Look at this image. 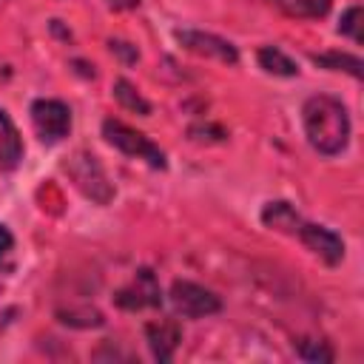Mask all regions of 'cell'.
<instances>
[{"instance_id": "10", "label": "cell", "mask_w": 364, "mask_h": 364, "mask_svg": "<svg viewBox=\"0 0 364 364\" xmlns=\"http://www.w3.org/2000/svg\"><path fill=\"white\" fill-rule=\"evenodd\" d=\"M262 219H264L267 228H276V230H284V233H299V228H301V216L287 202H270L264 208Z\"/></svg>"}, {"instance_id": "6", "label": "cell", "mask_w": 364, "mask_h": 364, "mask_svg": "<svg viewBox=\"0 0 364 364\" xmlns=\"http://www.w3.org/2000/svg\"><path fill=\"white\" fill-rule=\"evenodd\" d=\"M159 301H162V293H159V284H156V279H154L151 270H139L136 279L117 293V304L119 307H128V310L156 307Z\"/></svg>"}, {"instance_id": "3", "label": "cell", "mask_w": 364, "mask_h": 364, "mask_svg": "<svg viewBox=\"0 0 364 364\" xmlns=\"http://www.w3.org/2000/svg\"><path fill=\"white\" fill-rule=\"evenodd\" d=\"M171 304L176 313L188 316V318H202V316H210L222 307L219 296H213L210 290L193 284V282H173L171 287Z\"/></svg>"}, {"instance_id": "5", "label": "cell", "mask_w": 364, "mask_h": 364, "mask_svg": "<svg viewBox=\"0 0 364 364\" xmlns=\"http://www.w3.org/2000/svg\"><path fill=\"white\" fill-rule=\"evenodd\" d=\"M296 236H299L318 259H324L327 264H336V262H341V256H344V242H341L333 230H327V228H321V225L301 222V228H299Z\"/></svg>"}, {"instance_id": "11", "label": "cell", "mask_w": 364, "mask_h": 364, "mask_svg": "<svg viewBox=\"0 0 364 364\" xmlns=\"http://www.w3.org/2000/svg\"><path fill=\"white\" fill-rule=\"evenodd\" d=\"M259 63H262L264 71L282 74V77H293V74L299 71V65H296L290 57H284L279 48H273V46H264V48L259 51Z\"/></svg>"}, {"instance_id": "1", "label": "cell", "mask_w": 364, "mask_h": 364, "mask_svg": "<svg viewBox=\"0 0 364 364\" xmlns=\"http://www.w3.org/2000/svg\"><path fill=\"white\" fill-rule=\"evenodd\" d=\"M304 131L318 154H338L350 136L347 108L327 94L310 97L304 102Z\"/></svg>"}, {"instance_id": "13", "label": "cell", "mask_w": 364, "mask_h": 364, "mask_svg": "<svg viewBox=\"0 0 364 364\" xmlns=\"http://www.w3.org/2000/svg\"><path fill=\"white\" fill-rule=\"evenodd\" d=\"M296 350H299V355H301L304 361H313V364H324V361H333V350L327 347V341L301 338Z\"/></svg>"}, {"instance_id": "18", "label": "cell", "mask_w": 364, "mask_h": 364, "mask_svg": "<svg viewBox=\"0 0 364 364\" xmlns=\"http://www.w3.org/2000/svg\"><path fill=\"white\" fill-rule=\"evenodd\" d=\"M139 0H108V6L111 9H134Z\"/></svg>"}, {"instance_id": "9", "label": "cell", "mask_w": 364, "mask_h": 364, "mask_svg": "<svg viewBox=\"0 0 364 364\" xmlns=\"http://www.w3.org/2000/svg\"><path fill=\"white\" fill-rule=\"evenodd\" d=\"M20 159H23L20 134H17L14 122L9 119V114L0 108V168L3 171H14Z\"/></svg>"}, {"instance_id": "15", "label": "cell", "mask_w": 364, "mask_h": 364, "mask_svg": "<svg viewBox=\"0 0 364 364\" xmlns=\"http://www.w3.org/2000/svg\"><path fill=\"white\" fill-rule=\"evenodd\" d=\"M341 34H350L355 43L361 40V6H353V9H347L344 11V17H341Z\"/></svg>"}, {"instance_id": "14", "label": "cell", "mask_w": 364, "mask_h": 364, "mask_svg": "<svg viewBox=\"0 0 364 364\" xmlns=\"http://www.w3.org/2000/svg\"><path fill=\"white\" fill-rule=\"evenodd\" d=\"M316 63L318 65H327V68H344V71H350L353 77H361V60L358 57H350V54H321V57H316Z\"/></svg>"}, {"instance_id": "2", "label": "cell", "mask_w": 364, "mask_h": 364, "mask_svg": "<svg viewBox=\"0 0 364 364\" xmlns=\"http://www.w3.org/2000/svg\"><path fill=\"white\" fill-rule=\"evenodd\" d=\"M102 134H105V139H108L111 145H117L122 154L136 156V159H145L151 168H165V154H162L145 134L128 128L125 122H119V119H105Z\"/></svg>"}, {"instance_id": "7", "label": "cell", "mask_w": 364, "mask_h": 364, "mask_svg": "<svg viewBox=\"0 0 364 364\" xmlns=\"http://www.w3.org/2000/svg\"><path fill=\"white\" fill-rule=\"evenodd\" d=\"M176 37H179V43H182L185 48H191L193 54L216 57V60H222V63H236V60H239L236 48H233L228 40L216 37V34H205V31H176Z\"/></svg>"}, {"instance_id": "8", "label": "cell", "mask_w": 364, "mask_h": 364, "mask_svg": "<svg viewBox=\"0 0 364 364\" xmlns=\"http://www.w3.org/2000/svg\"><path fill=\"white\" fill-rule=\"evenodd\" d=\"M148 344H151V353L156 361H171L173 358V350L179 347L182 341V333L173 321H154L148 324Z\"/></svg>"}, {"instance_id": "17", "label": "cell", "mask_w": 364, "mask_h": 364, "mask_svg": "<svg viewBox=\"0 0 364 364\" xmlns=\"http://www.w3.org/2000/svg\"><path fill=\"white\" fill-rule=\"evenodd\" d=\"M296 11L307 14V17H324L330 11V0H290Z\"/></svg>"}, {"instance_id": "12", "label": "cell", "mask_w": 364, "mask_h": 364, "mask_svg": "<svg viewBox=\"0 0 364 364\" xmlns=\"http://www.w3.org/2000/svg\"><path fill=\"white\" fill-rule=\"evenodd\" d=\"M114 97H117L125 108H131V111H139V114H148V111H151V105L134 91V85H131L128 80H117V85H114Z\"/></svg>"}, {"instance_id": "16", "label": "cell", "mask_w": 364, "mask_h": 364, "mask_svg": "<svg viewBox=\"0 0 364 364\" xmlns=\"http://www.w3.org/2000/svg\"><path fill=\"white\" fill-rule=\"evenodd\" d=\"M14 264V239L6 225H0V270H11Z\"/></svg>"}, {"instance_id": "4", "label": "cell", "mask_w": 364, "mask_h": 364, "mask_svg": "<svg viewBox=\"0 0 364 364\" xmlns=\"http://www.w3.org/2000/svg\"><path fill=\"white\" fill-rule=\"evenodd\" d=\"M31 119L46 142H60L71 131V111L57 100H37L31 105Z\"/></svg>"}]
</instances>
